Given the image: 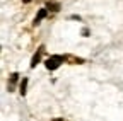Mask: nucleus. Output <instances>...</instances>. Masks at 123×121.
<instances>
[{
  "instance_id": "20e7f679",
  "label": "nucleus",
  "mask_w": 123,
  "mask_h": 121,
  "mask_svg": "<svg viewBox=\"0 0 123 121\" xmlns=\"http://www.w3.org/2000/svg\"><path fill=\"white\" fill-rule=\"evenodd\" d=\"M48 12H50L48 9H39L38 16L34 17V22H33V26H38V24H39V22H41V21H43V19H44L46 16H48Z\"/></svg>"
},
{
  "instance_id": "f257e3e1",
  "label": "nucleus",
  "mask_w": 123,
  "mask_h": 121,
  "mask_svg": "<svg viewBox=\"0 0 123 121\" xmlns=\"http://www.w3.org/2000/svg\"><path fill=\"white\" fill-rule=\"evenodd\" d=\"M68 62V56L67 55H51L50 58H46L44 67L48 70H56L62 63H67Z\"/></svg>"
},
{
  "instance_id": "0eeeda50",
  "label": "nucleus",
  "mask_w": 123,
  "mask_h": 121,
  "mask_svg": "<svg viewBox=\"0 0 123 121\" xmlns=\"http://www.w3.org/2000/svg\"><path fill=\"white\" fill-rule=\"evenodd\" d=\"M53 121H63V118H56V119H53Z\"/></svg>"
},
{
  "instance_id": "f03ea898",
  "label": "nucleus",
  "mask_w": 123,
  "mask_h": 121,
  "mask_svg": "<svg viewBox=\"0 0 123 121\" xmlns=\"http://www.w3.org/2000/svg\"><path fill=\"white\" fill-rule=\"evenodd\" d=\"M44 50H46V48L43 46V44L36 50V53L33 55V58H31V68H36V65L39 63V60H41V56L44 55Z\"/></svg>"
},
{
  "instance_id": "39448f33",
  "label": "nucleus",
  "mask_w": 123,
  "mask_h": 121,
  "mask_svg": "<svg viewBox=\"0 0 123 121\" xmlns=\"http://www.w3.org/2000/svg\"><path fill=\"white\" fill-rule=\"evenodd\" d=\"M26 89H27V77H24V79L21 80V84H19V92H21V96H26Z\"/></svg>"
},
{
  "instance_id": "6e6552de",
  "label": "nucleus",
  "mask_w": 123,
  "mask_h": 121,
  "mask_svg": "<svg viewBox=\"0 0 123 121\" xmlns=\"http://www.w3.org/2000/svg\"><path fill=\"white\" fill-rule=\"evenodd\" d=\"M22 2H24V4H29V2H31V0H22Z\"/></svg>"
},
{
  "instance_id": "7ed1b4c3",
  "label": "nucleus",
  "mask_w": 123,
  "mask_h": 121,
  "mask_svg": "<svg viewBox=\"0 0 123 121\" xmlns=\"http://www.w3.org/2000/svg\"><path fill=\"white\" fill-rule=\"evenodd\" d=\"M17 80H19V73H17V72L10 73V77H9V84H7V90H9V92H12V90L15 89V84H17Z\"/></svg>"
},
{
  "instance_id": "423d86ee",
  "label": "nucleus",
  "mask_w": 123,
  "mask_h": 121,
  "mask_svg": "<svg viewBox=\"0 0 123 121\" xmlns=\"http://www.w3.org/2000/svg\"><path fill=\"white\" fill-rule=\"evenodd\" d=\"M48 10L58 12V10H60V4H58V2H48Z\"/></svg>"
}]
</instances>
